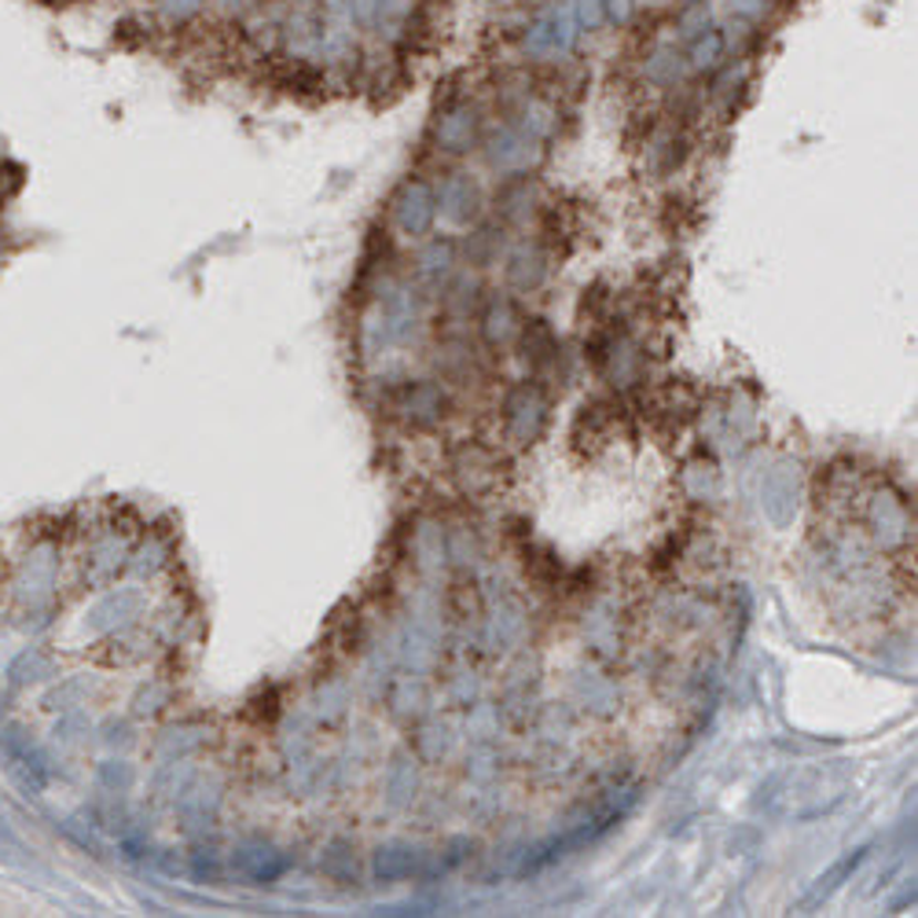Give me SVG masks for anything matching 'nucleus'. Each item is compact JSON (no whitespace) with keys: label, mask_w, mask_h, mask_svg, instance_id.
<instances>
[{"label":"nucleus","mask_w":918,"mask_h":918,"mask_svg":"<svg viewBox=\"0 0 918 918\" xmlns=\"http://www.w3.org/2000/svg\"><path fill=\"white\" fill-rule=\"evenodd\" d=\"M438 221V195L427 180H405L394 195V225L400 236L423 239Z\"/></svg>","instance_id":"obj_1"},{"label":"nucleus","mask_w":918,"mask_h":918,"mask_svg":"<svg viewBox=\"0 0 918 918\" xmlns=\"http://www.w3.org/2000/svg\"><path fill=\"white\" fill-rule=\"evenodd\" d=\"M570 41H573V22L566 15H559V11H547V15L533 19L530 30H525V49L541 55V60L566 52Z\"/></svg>","instance_id":"obj_2"},{"label":"nucleus","mask_w":918,"mask_h":918,"mask_svg":"<svg viewBox=\"0 0 918 918\" xmlns=\"http://www.w3.org/2000/svg\"><path fill=\"white\" fill-rule=\"evenodd\" d=\"M445 408H449V397L441 394V386L434 383H408L405 389L397 394V411H405L408 423H434L445 416Z\"/></svg>","instance_id":"obj_3"},{"label":"nucleus","mask_w":918,"mask_h":918,"mask_svg":"<svg viewBox=\"0 0 918 918\" xmlns=\"http://www.w3.org/2000/svg\"><path fill=\"white\" fill-rule=\"evenodd\" d=\"M474 136H478V114H474L470 103H456V107H449V111L441 114V122H438L441 152L463 155V152H470Z\"/></svg>","instance_id":"obj_4"},{"label":"nucleus","mask_w":918,"mask_h":918,"mask_svg":"<svg viewBox=\"0 0 918 918\" xmlns=\"http://www.w3.org/2000/svg\"><path fill=\"white\" fill-rule=\"evenodd\" d=\"M547 416V400L541 394V386H519L514 394L508 397V419H511V427L514 430H522V434H536L541 430V423Z\"/></svg>","instance_id":"obj_5"},{"label":"nucleus","mask_w":918,"mask_h":918,"mask_svg":"<svg viewBox=\"0 0 918 918\" xmlns=\"http://www.w3.org/2000/svg\"><path fill=\"white\" fill-rule=\"evenodd\" d=\"M438 210H445V213H449L452 221H459V225L474 221V217H478V188L470 184V177L452 174L449 180L441 184V191H438Z\"/></svg>","instance_id":"obj_6"},{"label":"nucleus","mask_w":918,"mask_h":918,"mask_svg":"<svg viewBox=\"0 0 918 918\" xmlns=\"http://www.w3.org/2000/svg\"><path fill=\"white\" fill-rule=\"evenodd\" d=\"M687 66L698 74H713L720 71V63L728 60V41H724V30L720 27H706L698 38H691V44H687Z\"/></svg>","instance_id":"obj_7"},{"label":"nucleus","mask_w":918,"mask_h":918,"mask_svg":"<svg viewBox=\"0 0 918 918\" xmlns=\"http://www.w3.org/2000/svg\"><path fill=\"white\" fill-rule=\"evenodd\" d=\"M547 275V265H544V254L536 247H519L508 261V280L519 286V291H533V286H541V280Z\"/></svg>","instance_id":"obj_8"},{"label":"nucleus","mask_w":918,"mask_h":918,"mask_svg":"<svg viewBox=\"0 0 918 918\" xmlns=\"http://www.w3.org/2000/svg\"><path fill=\"white\" fill-rule=\"evenodd\" d=\"M481 324H486V338L492 342V346H508L511 338H519V313H514V305L503 298V302H492L486 309V316H481Z\"/></svg>","instance_id":"obj_9"},{"label":"nucleus","mask_w":918,"mask_h":918,"mask_svg":"<svg viewBox=\"0 0 918 918\" xmlns=\"http://www.w3.org/2000/svg\"><path fill=\"white\" fill-rule=\"evenodd\" d=\"M389 0H346V15L353 27L361 30H383V22L389 19Z\"/></svg>","instance_id":"obj_10"},{"label":"nucleus","mask_w":918,"mask_h":918,"mask_svg":"<svg viewBox=\"0 0 918 918\" xmlns=\"http://www.w3.org/2000/svg\"><path fill=\"white\" fill-rule=\"evenodd\" d=\"M210 0H158V15L166 19V27H188L206 11Z\"/></svg>","instance_id":"obj_11"},{"label":"nucleus","mask_w":918,"mask_h":918,"mask_svg":"<svg viewBox=\"0 0 918 918\" xmlns=\"http://www.w3.org/2000/svg\"><path fill=\"white\" fill-rule=\"evenodd\" d=\"M680 27H684V33H687V41L698 38V33H702L706 27H713V22H709L706 4H684V11H680Z\"/></svg>","instance_id":"obj_12"},{"label":"nucleus","mask_w":918,"mask_h":918,"mask_svg":"<svg viewBox=\"0 0 918 918\" xmlns=\"http://www.w3.org/2000/svg\"><path fill=\"white\" fill-rule=\"evenodd\" d=\"M452 258H456V250H452V243H434L427 254H423V272H449V265H452Z\"/></svg>","instance_id":"obj_13"},{"label":"nucleus","mask_w":918,"mask_h":918,"mask_svg":"<svg viewBox=\"0 0 918 918\" xmlns=\"http://www.w3.org/2000/svg\"><path fill=\"white\" fill-rule=\"evenodd\" d=\"M599 4H603V19L617 22V27H625V22L633 19V11H636L633 0H599Z\"/></svg>","instance_id":"obj_14"},{"label":"nucleus","mask_w":918,"mask_h":918,"mask_svg":"<svg viewBox=\"0 0 918 918\" xmlns=\"http://www.w3.org/2000/svg\"><path fill=\"white\" fill-rule=\"evenodd\" d=\"M728 8L739 15L742 22H757L768 11V0H728Z\"/></svg>","instance_id":"obj_15"},{"label":"nucleus","mask_w":918,"mask_h":918,"mask_svg":"<svg viewBox=\"0 0 918 918\" xmlns=\"http://www.w3.org/2000/svg\"><path fill=\"white\" fill-rule=\"evenodd\" d=\"M213 8H221V11H228V15H239V11H247L250 4H254V0H210Z\"/></svg>","instance_id":"obj_16"},{"label":"nucleus","mask_w":918,"mask_h":918,"mask_svg":"<svg viewBox=\"0 0 918 918\" xmlns=\"http://www.w3.org/2000/svg\"><path fill=\"white\" fill-rule=\"evenodd\" d=\"M684 4H706V0H684Z\"/></svg>","instance_id":"obj_17"}]
</instances>
